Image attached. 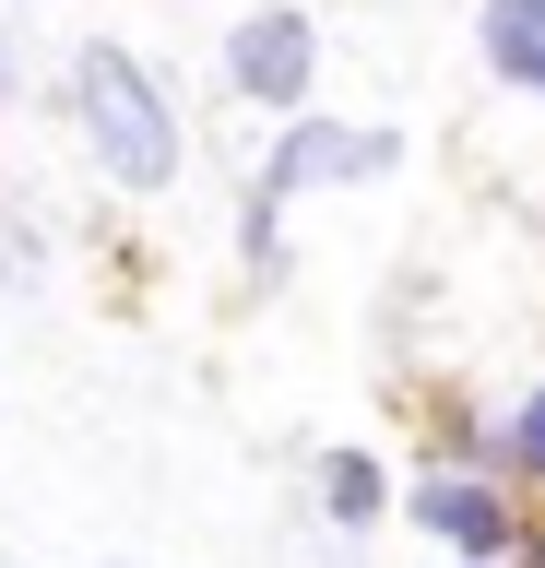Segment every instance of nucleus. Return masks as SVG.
<instances>
[{"instance_id": "f257e3e1", "label": "nucleus", "mask_w": 545, "mask_h": 568, "mask_svg": "<svg viewBox=\"0 0 545 568\" xmlns=\"http://www.w3.org/2000/svg\"><path fill=\"white\" fill-rule=\"evenodd\" d=\"M72 119L119 190H166L179 178V106H166V83L131 48H72Z\"/></svg>"}, {"instance_id": "f03ea898", "label": "nucleus", "mask_w": 545, "mask_h": 568, "mask_svg": "<svg viewBox=\"0 0 545 568\" xmlns=\"http://www.w3.org/2000/svg\"><path fill=\"white\" fill-rule=\"evenodd\" d=\"M403 142L392 131H344V119H296L285 154L250 178V213H238V237H250V273L273 284L285 273V202H309V190H332V178H380Z\"/></svg>"}, {"instance_id": "7ed1b4c3", "label": "nucleus", "mask_w": 545, "mask_h": 568, "mask_svg": "<svg viewBox=\"0 0 545 568\" xmlns=\"http://www.w3.org/2000/svg\"><path fill=\"white\" fill-rule=\"evenodd\" d=\"M225 83L250 106H309V83H321V36H309V12H250V24L225 36Z\"/></svg>"}, {"instance_id": "20e7f679", "label": "nucleus", "mask_w": 545, "mask_h": 568, "mask_svg": "<svg viewBox=\"0 0 545 568\" xmlns=\"http://www.w3.org/2000/svg\"><path fill=\"white\" fill-rule=\"evenodd\" d=\"M415 521H427L438 545H463V557H498L509 545V497L474 486V474H427V486H415Z\"/></svg>"}, {"instance_id": "39448f33", "label": "nucleus", "mask_w": 545, "mask_h": 568, "mask_svg": "<svg viewBox=\"0 0 545 568\" xmlns=\"http://www.w3.org/2000/svg\"><path fill=\"white\" fill-rule=\"evenodd\" d=\"M486 71L498 83H522V95H545V0H486Z\"/></svg>"}, {"instance_id": "423d86ee", "label": "nucleus", "mask_w": 545, "mask_h": 568, "mask_svg": "<svg viewBox=\"0 0 545 568\" xmlns=\"http://www.w3.org/2000/svg\"><path fill=\"white\" fill-rule=\"evenodd\" d=\"M321 509H332L344 532L380 521V462H367V450H332V462H321Z\"/></svg>"}, {"instance_id": "0eeeda50", "label": "nucleus", "mask_w": 545, "mask_h": 568, "mask_svg": "<svg viewBox=\"0 0 545 568\" xmlns=\"http://www.w3.org/2000/svg\"><path fill=\"white\" fill-rule=\"evenodd\" d=\"M509 462H522V474H534V486H545V390H534V403H522V415H509Z\"/></svg>"}, {"instance_id": "6e6552de", "label": "nucleus", "mask_w": 545, "mask_h": 568, "mask_svg": "<svg viewBox=\"0 0 545 568\" xmlns=\"http://www.w3.org/2000/svg\"><path fill=\"white\" fill-rule=\"evenodd\" d=\"M0 95H12V36H0Z\"/></svg>"}, {"instance_id": "1a4fd4ad", "label": "nucleus", "mask_w": 545, "mask_h": 568, "mask_svg": "<svg viewBox=\"0 0 545 568\" xmlns=\"http://www.w3.org/2000/svg\"><path fill=\"white\" fill-rule=\"evenodd\" d=\"M534 568H545V545H534Z\"/></svg>"}]
</instances>
